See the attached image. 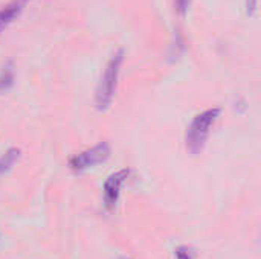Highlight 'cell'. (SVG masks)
I'll return each instance as SVG.
<instances>
[{
	"label": "cell",
	"instance_id": "9",
	"mask_svg": "<svg viewBox=\"0 0 261 259\" xmlns=\"http://www.w3.org/2000/svg\"><path fill=\"white\" fill-rule=\"evenodd\" d=\"M246 8H248V12L252 14L257 9V0H246Z\"/></svg>",
	"mask_w": 261,
	"mask_h": 259
},
{
	"label": "cell",
	"instance_id": "6",
	"mask_svg": "<svg viewBox=\"0 0 261 259\" xmlns=\"http://www.w3.org/2000/svg\"><path fill=\"white\" fill-rule=\"evenodd\" d=\"M14 82V70L11 66L3 67V70L0 72V95L5 93Z\"/></svg>",
	"mask_w": 261,
	"mask_h": 259
},
{
	"label": "cell",
	"instance_id": "4",
	"mask_svg": "<svg viewBox=\"0 0 261 259\" xmlns=\"http://www.w3.org/2000/svg\"><path fill=\"white\" fill-rule=\"evenodd\" d=\"M128 177H130V169H127V168L118 169L116 172H113L107 177V180L102 186V200H104V206L107 211H113L116 208L119 197H121L122 186Z\"/></svg>",
	"mask_w": 261,
	"mask_h": 259
},
{
	"label": "cell",
	"instance_id": "7",
	"mask_svg": "<svg viewBox=\"0 0 261 259\" xmlns=\"http://www.w3.org/2000/svg\"><path fill=\"white\" fill-rule=\"evenodd\" d=\"M174 255H176V259H194V252L188 246H179L174 250Z\"/></svg>",
	"mask_w": 261,
	"mask_h": 259
},
{
	"label": "cell",
	"instance_id": "10",
	"mask_svg": "<svg viewBox=\"0 0 261 259\" xmlns=\"http://www.w3.org/2000/svg\"><path fill=\"white\" fill-rule=\"evenodd\" d=\"M21 2H26V0H21Z\"/></svg>",
	"mask_w": 261,
	"mask_h": 259
},
{
	"label": "cell",
	"instance_id": "8",
	"mask_svg": "<svg viewBox=\"0 0 261 259\" xmlns=\"http://www.w3.org/2000/svg\"><path fill=\"white\" fill-rule=\"evenodd\" d=\"M190 3H191V0H174V8H176L177 14H179L180 17H184V15L188 12Z\"/></svg>",
	"mask_w": 261,
	"mask_h": 259
},
{
	"label": "cell",
	"instance_id": "3",
	"mask_svg": "<svg viewBox=\"0 0 261 259\" xmlns=\"http://www.w3.org/2000/svg\"><path fill=\"white\" fill-rule=\"evenodd\" d=\"M109 157H110V147H109V143L101 142L89 150L81 151L80 154H75L69 160V166H70V169H73L76 172H83V171H87L90 168H95V166L104 163Z\"/></svg>",
	"mask_w": 261,
	"mask_h": 259
},
{
	"label": "cell",
	"instance_id": "1",
	"mask_svg": "<svg viewBox=\"0 0 261 259\" xmlns=\"http://www.w3.org/2000/svg\"><path fill=\"white\" fill-rule=\"evenodd\" d=\"M124 55L125 53L122 49L116 50L110 56V60H109V63H107L102 75H101V79H99L96 92H95V104H96V108L101 111L107 110L110 107L113 98H115L121 67L124 63Z\"/></svg>",
	"mask_w": 261,
	"mask_h": 259
},
{
	"label": "cell",
	"instance_id": "2",
	"mask_svg": "<svg viewBox=\"0 0 261 259\" xmlns=\"http://www.w3.org/2000/svg\"><path fill=\"white\" fill-rule=\"evenodd\" d=\"M220 113H222V110L214 107V108H208V110L199 113L193 119V122L190 124V127L187 130V137H185L187 150L191 154L196 156L203 150L214 124L220 118Z\"/></svg>",
	"mask_w": 261,
	"mask_h": 259
},
{
	"label": "cell",
	"instance_id": "5",
	"mask_svg": "<svg viewBox=\"0 0 261 259\" xmlns=\"http://www.w3.org/2000/svg\"><path fill=\"white\" fill-rule=\"evenodd\" d=\"M20 11L21 8H20V3L17 2L8 3L6 6L0 8V34L20 15Z\"/></svg>",
	"mask_w": 261,
	"mask_h": 259
}]
</instances>
